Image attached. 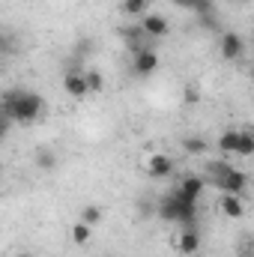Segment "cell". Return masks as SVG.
Returning a JSON list of instances; mask_svg holds the SVG:
<instances>
[{"mask_svg": "<svg viewBox=\"0 0 254 257\" xmlns=\"http://www.w3.org/2000/svg\"><path fill=\"white\" fill-rule=\"evenodd\" d=\"M203 186H206V180H203V177H194V174H189V177H183V183H180L177 194H183V197H189V200H194V203H197V197H200V192H203Z\"/></svg>", "mask_w": 254, "mask_h": 257, "instance_id": "30bf717a", "label": "cell"}, {"mask_svg": "<svg viewBox=\"0 0 254 257\" xmlns=\"http://www.w3.org/2000/svg\"><path fill=\"white\" fill-rule=\"evenodd\" d=\"M81 221H84V224H90V227H96V224L102 221V209H99V206H93V203H90V206H84V209H81Z\"/></svg>", "mask_w": 254, "mask_h": 257, "instance_id": "7402d4cb", "label": "cell"}, {"mask_svg": "<svg viewBox=\"0 0 254 257\" xmlns=\"http://www.w3.org/2000/svg\"><path fill=\"white\" fill-rule=\"evenodd\" d=\"M63 90L72 99H84L87 96V84H84V72H66L63 75Z\"/></svg>", "mask_w": 254, "mask_h": 257, "instance_id": "ba28073f", "label": "cell"}, {"mask_svg": "<svg viewBox=\"0 0 254 257\" xmlns=\"http://www.w3.org/2000/svg\"><path fill=\"white\" fill-rule=\"evenodd\" d=\"M6 132H9V117L0 111V138H6Z\"/></svg>", "mask_w": 254, "mask_h": 257, "instance_id": "cb8c5ba5", "label": "cell"}, {"mask_svg": "<svg viewBox=\"0 0 254 257\" xmlns=\"http://www.w3.org/2000/svg\"><path fill=\"white\" fill-rule=\"evenodd\" d=\"M174 6H180V9H194V0H171Z\"/></svg>", "mask_w": 254, "mask_h": 257, "instance_id": "484cf974", "label": "cell"}, {"mask_svg": "<svg viewBox=\"0 0 254 257\" xmlns=\"http://www.w3.org/2000/svg\"><path fill=\"white\" fill-rule=\"evenodd\" d=\"M12 257H27V254H12Z\"/></svg>", "mask_w": 254, "mask_h": 257, "instance_id": "4316f807", "label": "cell"}, {"mask_svg": "<svg viewBox=\"0 0 254 257\" xmlns=\"http://www.w3.org/2000/svg\"><path fill=\"white\" fill-rule=\"evenodd\" d=\"M206 150H209L206 138H197V135L183 138V153H189V156H206Z\"/></svg>", "mask_w": 254, "mask_h": 257, "instance_id": "2e32d148", "label": "cell"}, {"mask_svg": "<svg viewBox=\"0 0 254 257\" xmlns=\"http://www.w3.org/2000/svg\"><path fill=\"white\" fill-rule=\"evenodd\" d=\"M105 257H114V254H105Z\"/></svg>", "mask_w": 254, "mask_h": 257, "instance_id": "83f0119b", "label": "cell"}, {"mask_svg": "<svg viewBox=\"0 0 254 257\" xmlns=\"http://www.w3.org/2000/svg\"><path fill=\"white\" fill-rule=\"evenodd\" d=\"M33 162H36V168H39V171H54V168H57V153H54V150H48V147H42V150H36Z\"/></svg>", "mask_w": 254, "mask_h": 257, "instance_id": "5bb4252c", "label": "cell"}, {"mask_svg": "<svg viewBox=\"0 0 254 257\" xmlns=\"http://www.w3.org/2000/svg\"><path fill=\"white\" fill-rule=\"evenodd\" d=\"M215 186H218L224 194H236V197H242L245 186H248V174L239 171V168H230L227 174H221V177L215 180Z\"/></svg>", "mask_w": 254, "mask_h": 257, "instance_id": "7a4b0ae2", "label": "cell"}, {"mask_svg": "<svg viewBox=\"0 0 254 257\" xmlns=\"http://www.w3.org/2000/svg\"><path fill=\"white\" fill-rule=\"evenodd\" d=\"M156 69H159V51L144 48V51L132 54V72H135L138 78H150Z\"/></svg>", "mask_w": 254, "mask_h": 257, "instance_id": "277c9868", "label": "cell"}, {"mask_svg": "<svg viewBox=\"0 0 254 257\" xmlns=\"http://www.w3.org/2000/svg\"><path fill=\"white\" fill-rule=\"evenodd\" d=\"M200 248V233L194 227H183L180 236H177V251L180 254H194Z\"/></svg>", "mask_w": 254, "mask_h": 257, "instance_id": "9c48e42d", "label": "cell"}, {"mask_svg": "<svg viewBox=\"0 0 254 257\" xmlns=\"http://www.w3.org/2000/svg\"><path fill=\"white\" fill-rule=\"evenodd\" d=\"M218 206H221V215H227V218H242V215H245L242 197H236V194H224Z\"/></svg>", "mask_w": 254, "mask_h": 257, "instance_id": "7c38bea8", "label": "cell"}, {"mask_svg": "<svg viewBox=\"0 0 254 257\" xmlns=\"http://www.w3.org/2000/svg\"><path fill=\"white\" fill-rule=\"evenodd\" d=\"M42 108H45V99H42L39 93L18 90V87H15V90H6V96L0 99V111L9 117V123H21V126L39 120Z\"/></svg>", "mask_w": 254, "mask_h": 257, "instance_id": "6da1fadb", "label": "cell"}, {"mask_svg": "<svg viewBox=\"0 0 254 257\" xmlns=\"http://www.w3.org/2000/svg\"><path fill=\"white\" fill-rule=\"evenodd\" d=\"M230 168H233V165H230V162H224V159H215V162H206V180H212V183H215V180H218L221 174H227Z\"/></svg>", "mask_w": 254, "mask_h": 257, "instance_id": "ffe728a7", "label": "cell"}, {"mask_svg": "<svg viewBox=\"0 0 254 257\" xmlns=\"http://www.w3.org/2000/svg\"><path fill=\"white\" fill-rule=\"evenodd\" d=\"M147 9H150V0H123V3H120V12H123L126 18L147 15Z\"/></svg>", "mask_w": 254, "mask_h": 257, "instance_id": "e0dca14e", "label": "cell"}, {"mask_svg": "<svg viewBox=\"0 0 254 257\" xmlns=\"http://www.w3.org/2000/svg\"><path fill=\"white\" fill-rule=\"evenodd\" d=\"M194 102H197V90L189 87V90H186V105H194Z\"/></svg>", "mask_w": 254, "mask_h": 257, "instance_id": "d4e9b609", "label": "cell"}, {"mask_svg": "<svg viewBox=\"0 0 254 257\" xmlns=\"http://www.w3.org/2000/svg\"><path fill=\"white\" fill-rule=\"evenodd\" d=\"M177 212H180L177 194H165V197L156 203V215H159L162 221H174V224H177Z\"/></svg>", "mask_w": 254, "mask_h": 257, "instance_id": "8fae6325", "label": "cell"}, {"mask_svg": "<svg viewBox=\"0 0 254 257\" xmlns=\"http://www.w3.org/2000/svg\"><path fill=\"white\" fill-rule=\"evenodd\" d=\"M218 48H221V57H224V60H230V63L245 57V39H242L239 33H233V30L221 33V42H218Z\"/></svg>", "mask_w": 254, "mask_h": 257, "instance_id": "3957f363", "label": "cell"}, {"mask_svg": "<svg viewBox=\"0 0 254 257\" xmlns=\"http://www.w3.org/2000/svg\"><path fill=\"white\" fill-rule=\"evenodd\" d=\"M0 177H3V171H0Z\"/></svg>", "mask_w": 254, "mask_h": 257, "instance_id": "f1b7e54d", "label": "cell"}, {"mask_svg": "<svg viewBox=\"0 0 254 257\" xmlns=\"http://www.w3.org/2000/svg\"><path fill=\"white\" fill-rule=\"evenodd\" d=\"M84 84H87V93H102L105 90V75L99 69H87L84 72Z\"/></svg>", "mask_w": 254, "mask_h": 257, "instance_id": "ac0fdd59", "label": "cell"}, {"mask_svg": "<svg viewBox=\"0 0 254 257\" xmlns=\"http://www.w3.org/2000/svg\"><path fill=\"white\" fill-rule=\"evenodd\" d=\"M197 18H206V15H215V0H194V9Z\"/></svg>", "mask_w": 254, "mask_h": 257, "instance_id": "603a6c76", "label": "cell"}, {"mask_svg": "<svg viewBox=\"0 0 254 257\" xmlns=\"http://www.w3.org/2000/svg\"><path fill=\"white\" fill-rule=\"evenodd\" d=\"M147 171H150V177H171L174 174V159L171 156H165V153H153L150 159H147Z\"/></svg>", "mask_w": 254, "mask_h": 257, "instance_id": "52a82bcc", "label": "cell"}, {"mask_svg": "<svg viewBox=\"0 0 254 257\" xmlns=\"http://www.w3.org/2000/svg\"><path fill=\"white\" fill-rule=\"evenodd\" d=\"M236 141H239V128H224L218 138V153H224V156L236 153Z\"/></svg>", "mask_w": 254, "mask_h": 257, "instance_id": "4fadbf2b", "label": "cell"}, {"mask_svg": "<svg viewBox=\"0 0 254 257\" xmlns=\"http://www.w3.org/2000/svg\"><path fill=\"white\" fill-rule=\"evenodd\" d=\"M120 36H123V42H126L129 54H138V51L150 48V45H147V36H144V30H141V24H129V27H120Z\"/></svg>", "mask_w": 254, "mask_h": 257, "instance_id": "8992f818", "label": "cell"}, {"mask_svg": "<svg viewBox=\"0 0 254 257\" xmlns=\"http://www.w3.org/2000/svg\"><path fill=\"white\" fill-rule=\"evenodd\" d=\"M18 48H21L18 36L9 30H0V57H12V54H18Z\"/></svg>", "mask_w": 254, "mask_h": 257, "instance_id": "9a60e30c", "label": "cell"}, {"mask_svg": "<svg viewBox=\"0 0 254 257\" xmlns=\"http://www.w3.org/2000/svg\"><path fill=\"white\" fill-rule=\"evenodd\" d=\"M141 30H144L147 39H162V36L171 33V24H168L165 15H159V12H147V15L141 18Z\"/></svg>", "mask_w": 254, "mask_h": 257, "instance_id": "5b68a950", "label": "cell"}, {"mask_svg": "<svg viewBox=\"0 0 254 257\" xmlns=\"http://www.w3.org/2000/svg\"><path fill=\"white\" fill-rule=\"evenodd\" d=\"M90 236H93V227H90V224H84V221L72 224V242H75V245H87Z\"/></svg>", "mask_w": 254, "mask_h": 257, "instance_id": "44dd1931", "label": "cell"}, {"mask_svg": "<svg viewBox=\"0 0 254 257\" xmlns=\"http://www.w3.org/2000/svg\"><path fill=\"white\" fill-rule=\"evenodd\" d=\"M254 153V135L248 128H239V141H236V156H242V159H248Z\"/></svg>", "mask_w": 254, "mask_h": 257, "instance_id": "d6986e66", "label": "cell"}]
</instances>
